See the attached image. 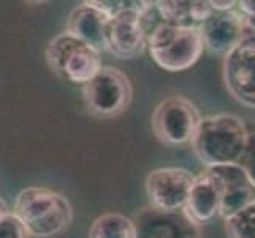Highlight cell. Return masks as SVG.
Segmentation results:
<instances>
[{"label": "cell", "mask_w": 255, "mask_h": 238, "mask_svg": "<svg viewBox=\"0 0 255 238\" xmlns=\"http://www.w3.org/2000/svg\"><path fill=\"white\" fill-rule=\"evenodd\" d=\"M182 211L198 227L213 223L221 216V194L216 183L205 172L195 176Z\"/></svg>", "instance_id": "obj_14"}, {"label": "cell", "mask_w": 255, "mask_h": 238, "mask_svg": "<svg viewBox=\"0 0 255 238\" xmlns=\"http://www.w3.org/2000/svg\"><path fill=\"white\" fill-rule=\"evenodd\" d=\"M224 81L236 102L255 108V33L248 27L241 41L224 56Z\"/></svg>", "instance_id": "obj_7"}, {"label": "cell", "mask_w": 255, "mask_h": 238, "mask_svg": "<svg viewBox=\"0 0 255 238\" xmlns=\"http://www.w3.org/2000/svg\"><path fill=\"white\" fill-rule=\"evenodd\" d=\"M238 164L241 165V169L246 172V175L249 176V180L255 186V130L249 132L248 142H246L244 151L240 157Z\"/></svg>", "instance_id": "obj_19"}, {"label": "cell", "mask_w": 255, "mask_h": 238, "mask_svg": "<svg viewBox=\"0 0 255 238\" xmlns=\"http://www.w3.org/2000/svg\"><path fill=\"white\" fill-rule=\"evenodd\" d=\"M209 5L214 11H230V10H235L236 8V2H233V0H224V2L211 0Z\"/></svg>", "instance_id": "obj_22"}, {"label": "cell", "mask_w": 255, "mask_h": 238, "mask_svg": "<svg viewBox=\"0 0 255 238\" xmlns=\"http://www.w3.org/2000/svg\"><path fill=\"white\" fill-rule=\"evenodd\" d=\"M201 121L198 108L182 95H171L154 108L151 124L155 138L165 146L192 143Z\"/></svg>", "instance_id": "obj_6"}, {"label": "cell", "mask_w": 255, "mask_h": 238, "mask_svg": "<svg viewBox=\"0 0 255 238\" xmlns=\"http://www.w3.org/2000/svg\"><path fill=\"white\" fill-rule=\"evenodd\" d=\"M224 221L228 238H255V200Z\"/></svg>", "instance_id": "obj_17"}, {"label": "cell", "mask_w": 255, "mask_h": 238, "mask_svg": "<svg viewBox=\"0 0 255 238\" xmlns=\"http://www.w3.org/2000/svg\"><path fill=\"white\" fill-rule=\"evenodd\" d=\"M249 130L244 121L232 113H219L201 118L192 149L206 167L238 164L248 142Z\"/></svg>", "instance_id": "obj_1"}, {"label": "cell", "mask_w": 255, "mask_h": 238, "mask_svg": "<svg viewBox=\"0 0 255 238\" xmlns=\"http://www.w3.org/2000/svg\"><path fill=\"white\" fill-rule=\"evenodd\" d=\"M6 213H10V210H8L6 204L3 199H0V219H2Z\"/></svg>", "instance_id": "obj_23"}, {"label": "cell", "mask_w": 255, "mask_h": 238, "mask_svg": "<svg viewBox=\"0 0 255 238\" xmlns=\"http://www.w3.org/2000/svg\"><path fill=\"white\" fill-rule=\"evenodd\" d=\"M29 234L24 229L22 223L11 211L0 219V238H27Z\"/></svg>", "instance_id": "obj_20"}, {"label": "cell", "mask_w": 255, "mask_h": 238, "mask_svg": "<svg viewBox=\"0 0 255 238\" xmlns=\"http://www.w3.org/2000/svg\"><path fill=\"white\" fill-rule=\"evenodd\" d=\"M46 62L59 78L83 86L89 83L103 67L100 52L67 30L57 33L48 43Z\"/></svg>", "instance_id": "obj_4"}, {"label": "cell", "mask_w": 255, "mask_h": 238, "mask_svg": "<svg viewBox=\"0 0 255 238\" xmlns=\"http://www.w3.org/2000/svg\"><path fill=\"white\" fill-rule=\"evenodd\" d=\"M13 215L30 237L51 238L64 234L73 221L70 200L48 188H25L14 199Z\"/></svg>", "instance_id": "obj_2"}, {"label": "cell", "mask_w": 255, "mask_h": 238, "mask_svg": "<svg viewBox=\"0 0 255 238\" xmlns=\"http://www.w3.org/2000/svg\"><path fill=\"white\" fill-rule=\"evenodd\" d=\"M133 89L122 70L105 65L89 83L83 86V99L92 116L110 119L124 113L131 103Z\"/></svg>", "instance_id": "obj_5"}, {"label": "cell", "mask_w": 255, "mask_h": 238, "mask_svg": "<svg viewBox=\"0 0 255 238\" xmlns=\"http://www.w3.org/2000/svg\"><path fill=\"white\" fill-rule=\"evenodd\" d=\"M133 223L136 238H201L200 227L193 224L184 211L166 213L146 207L135 216Z\"/></svg>", "instance_id": "obj_11"}, {"label": "cell", "mask_w": 255, "mask_h": 238, "mask_svg": "<svg viewBox=\"0 0 255 238\" xmlns=\"http://www.w3.org/2000/svg\"><path fill=\"white\" fill-rule=\"evenodd\" d=\"M89 2L108 17L124 11H136L143 16H147L155 8L154 2H144V0H89Z\"/></svg>", "instance_id": "obj_18"}, {"label": "cell", "mask_w": 255, "mask_h": 238, "mask_svg": "<svg viewBox=\"0 0 255 238\" xmlns=\"http://www.w3.org/2000/svg\"><path fill=\"white\" fill-rule=\"evenodd\" d=\"M89 238H136V227L126 215L105 213L94 221Z\"/></svg>", "instance_id": "obj_16"}, {"label": "cell", "mask_w": 255, "mask_h": 238, "mask_svg": "<svg viewBox=\"0 0 255 238\" xmlns=\"http://www.w3.org/2000/svg\"><path fill=\"white\" fill-rule=\"evenodd\" d=\"M136 11H124L110 17L107 27V51L118 59H136L147 46V33L143 19Z\"/></svg>", "instance_id": "obj_10"}, {"label": "cell", "mask_w": 255, "mask_h": 238, "mask_svg": "<svg viewBox=\"0 0 255 238\" xmlns=\"http://www.w3.org/2000/svg\"><path fill=\"white\" fill-rule=\"evenodd\" d=\"M110 17L91 5V2H83L76 5L68 14L67 32L86 43L95 51H107V27Z\"/></svg>", "instance_id": "obj_13"}, {"label": "cell", "mask_w": 255, "mask_h": 238, "mask_svg": "<svg viewBox=\"0 0 255 238\" xmlns=\"http://www.w3.org/2000/svg\"><path fill=\"white\" fill-rule=\"evenodd\" d=\"M203 48L216 56H227L241 41L246 32L244 16L236 10L213 11L198 29Z\"/></svg>", "instance_id": "obj_12"}, {"label": "cell", "mask_w": 255, "mask_h": 238, "mask_svg": "<svg viewBox=\"0 0 255 238\" xmlns=\"http://www.w3.org/2000/svg\"><path fill=\"white\" fill-rule=\"evenodd\" d=\"M236 10L244 17H255V0H241V2H236Z\"/></svg>", "instance_id": "obj_21"}, {"label": "cell", "mask_w": 255, "mask_h": 238, "mask_svg": "<svg viewBox=\"0 0 255 238\" xmlns=\"http://www.w3.org/2000/svg\"><path fill=\"white\" fill-rule=\"evenodd\" d=\"M205 173L221 194V216L225 219L255 200V186L240 164L206 167Z\"/></svg>", "instance_id": "obj_9"}, {"label": "cell", "mask_w": 255, "mask_h": 238, "mask_svg": "<svg viewBox=\"0 0 255 238\" xmlns=\"http://www.w3.org/2000/svg\"><path fill=\"white\" fill-rule=\"evenodd\" d=\"M154 3L162 22L186 29H200L214 11L206 0H159Z\"/></svg>", "instance_id": "obj_15"}, {"label": "cell", "mask_w": 255, "mask_h": 238, "mask_svg": "<svg viewBox=\"0 0 255 238\" xmlns=\"http://www.w3.org/2000/svg\"><path fill=\"white\" fill-rule=\"evenodd\" d=\"M147 48L154 62L173 73L193 67L205 49L198 29L176 27L165 22L149 32Z\"/></svg>", "instance_id": "obj_3"}, {"label": "cell", "mask_w": 255, "mask_h": 238, "mask_svg": "<svg viewBox=\"0 0 255 238\" xmlns=\"http://www.w3.org/2000/svg\"><path fill=\"white\" fill-rule=\"evenodd\" d=\"M195 175L181 167H162L149 172L146 176V194L149 207L174 213L186 207Z\"/></svg>", "instance_id": "obj_8"}]
</instances>
